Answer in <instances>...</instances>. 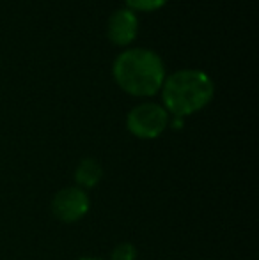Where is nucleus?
Wrapping results in <instances>:
<instances>
[{
    "instance_id": "obj_1",
    "label": "nucleus",
    "mask_w": 259,
    "mask_h": 260,
    "mask_svg": "<svg viewBox=\"0 0 259 260\" xmlns=\"http://www.w3.org/2000/svg\"><path fill=\"white\" fill-rule=\"evenodd\" d=\"M112 76L123 92L135 98H151L163 85L165 64L153 50L130 48L116 57Z\"/></svg>"
},
{
    "instance_id": "obj_2",
    "label": "nucleus",
    "mask_w": 259,
    "mask_h": 260,
    "mask_svg": "<svg viewBox=\"0 0 259 260\" xmlns=\"http://www.w3.org/2000/svg\"><path fill=\"white\" fill-rule=\"evenodd\" d=\"M160 92L167 113L185 119L210 105L215 96V83L204 71L180 69L165 76Z\"/></svg>"
},
{
    "instance_id": "obj_3",
    "label": "nucleus",
    "mask_w": 259,
    "mask_h": 260,
    "mask_svg": "<svg viewBox=\"0 0 259 260\" xmlns=\"http://www.w3.org/2000/svg\"><path fill=\"white\" fill-rule=\"evenodd\" d=\"M169 113L158 103H140L126 115V129L140 140L158 138L169 126Z\"/></svg>"
},
{
    "instance_id": "obj_4",
    "label": "nucleus",
    "mask_w": 259,
    "mask_h": 260,
    "mask_svg": "<svg viewBox=\"0 0 259 260\" xmlns=\"http://www.w3.org/2000/svg\"><path fill=\"white\" fill-rule=\"evenodd\" d=\"M50 209L53 218L59 221L76 223L85 218L91 211V197L78 186H68L53 195Z\"/></svg>"
},
{
    "instance_id": "obj_5",
    "label": "nucleus",
    "mask_w": 259,
    "mask_h": 260,
    "mask_svg": "<svg viewBox=\"0 0 259 260\" xmlns=\"http://www.w3.org/2000/svg\"><path fill=\"white\" fill-rule=\"evenodd\" d=\"M138 18L128 7L118 9L107 21V38L116 46H128L137 39Z\"/></svg>"
},
{
    "instance_id": "obj_6",
    "label": "nucleus",
    "mask_w": 259,
    "mask_h": 260,
    "mask_svg": "<svg viewBox=\"0 0 259 260\" xmlns=\"http://www.w3.org/2000/svg\"><path fill=\"white\" fill-rule=\"evenodd\" d=\"M103 179V167L94 157H83L75 168V182L83 191L94 189Z\"/></svg>"
},
{
    "instance_id": "obj_7",
    "label": "nucleus",
    "mask_w": 259,
    "mask_h": 260,
    "mask_svg": "<svg viewBox=\"0 0 259 260\" xmlns=\"http://www.w3.org/2000/svg\"><path fill=\"white\" fill-rule=\"evenodd\" d=\"M126 7L135 11H142V13H153V11L162 9L165 4H169V0H125Z\"/></svg>"
},
{
    "instance_id": "obj_8",
    "label": "nucleus",
    "mask_w": 259,
    "mask_h": 260,
    "mask_svg": "<svg viewBox=\"0 0 259 260\" xmlns=\"http://www.w3.org/2000/svg\"><path fill=\"white\" fill-rule=\"evenodd\" d=\"M138 251L135 244L131 243H119L114 246L110 253V260H137Z\"/></svg>"
},
{
    "instance_id": "obj_9",
    "label": "nucleus",
    "mask_w": 259,
    "mask_h": 260,
    "mask_svg": "<svg viewBox=\"0 0 259 260\" xmlns=\"http://www.w3.org/2000/svg\"><path fill=\"white\" fill-rule=\"evenodd\" d=\"M78 260H103V258H100V257H82Z\"/></svg>"
}]
</instances>
